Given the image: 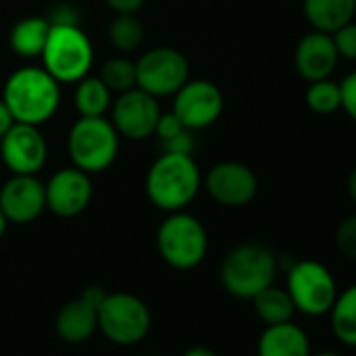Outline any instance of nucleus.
Here are the masks:
<instances>
[{
    "mask_svg": "<svg viewBox=\"0 0 356 356\" xmlns=\"http://www.w3.org/2000/svg\"><path fill=\"white\" fill-rule=\"evenodd\" d=\"M202 172L191 153L163 151L149 168L145 193L149 202L163 212L185 210L200 193Z\"/></svg>",
    "mask_w": 356,
    "mask_h": 356,
    "instance_id": "f257e3e1",
    "label": "nucleus"
},
{
    "mask_svg": "<svg viewBox=\"0 0 356 356\" xmlns=\"http://www.w3.org/2000/svg\"><path fill=\"white\" fill-rule=\"evenodd\" d=\"M3 101L15 122L42 126L59 109L61 86L44 67L26 65L9 76Z\"/></svg>",
    "mask_w": 356,
    "mask_h": 356,
    "instance_id": "f03ea898",
    "label": "nucleus"
},
{
    "mask_svg": "<svg viewBox=\"0 0 356 356\" xmlns=\"http://www.w3.org/2000/svg\"><path fill=\"white\" fill-rule=\"evenodd\" d=\"M279 270L277 256L260 243L233 248L220 264L222 287L237 300H252L275 283Z\"/></svg>",
    "mask_w": 356,
    "mask_h": 356,
    "instance_id": "7ed1b4c3",
    "label": "nucleus"
},
{
    "mask_svg": "<svg viewBox=\"0 0 356 356\" xmlns=\"http://www.w3.org/2000/svg\"><path fill=\"white\" fill-rule=\"evenodd\" d=\"M40 59L42 67L59 84H76L88 76L95 51L90 38L78 24L51 22V32Z\"/></svg>",
    "mask_w": 356,
    "mask_h": 356,
    "instance_id": "20e7f679",
    "label": "nucleus"
},
{
    "mask_svg": "<svg viewBox=\"0 0 356 356\" xmlns=\"http://www.w3.org/2000/svg\"><path fill=\"white\" fill-rule=\"evenodd\" d=\"M67 151L76 168L86 174H99L115 161L120 151V134L111 120H105V115H80V120H76L70 128Z\"/></svg>",
    "mask_w": 356,
    "mask_h": 356,
    "instance_id": "39448f33",
    "label": "nucleus"
},
{
    "mask_svg": "<svg viewBox=\"0 0 356 356\" xmlns=\"http://www.w3.org/2000/svg\"><path fill=\"white\" fill-rule=\"evenodd\" d=\"M157 250L165 264L178 270L200 266L208 254L206 227L183 210L170 212L157 229Z\"/></svg>",
    "mask_w": 356,
    "mask_h": 356,
    "instance_id": "423d86ee",
    "label": "nucleus"
},
{
    "mask_svg": "<svg viewBox=\"0 0 356 356\" xmlns=\"http://www.w3.org/2000/svg\"><path fill=\"white\" fill-rule=\"evenodd\" d=\"M287 293L298 312L306 316H325L329 314L335 298L337 283L333 273L318 260H300L293 262L287 270Z\"/></svg>",
    "mask_w": 356,
    "mask_h": 356,
    "instance_id": "0eeeda50",
    "label": "nucleus"
},
{
    "mask_svg": "<svg viewBox=\"0 0 356 356\" xmlns=\"http://www.w3.org/2000/svg\"><path fill=\"white\" fill-rule=\"evenodd\" d=\"M151 327V312L147 304L126 291L105 293L103 302L99 304V331L118 343V346H132L138 343Z\"/></svg>",
    "mask_w": 356,
    "mask_h": 356,
    "instance_id": "6e6552de",
    "label": "nucleus"
},
{
    "mask_svg": "<svg viewBox=\"0 0 356 356\" xmlns=\"http://www.w3.org/2000/svg\"><path fill=\"white\" fill-rule=\"evenodd\" d=\"M189 80L187 57L170 47L143 53L136 61V86L155 99L170 97Z\"/></svg>",
    "mask_w": 356,
    "mask_h": 356,
    "instance_id": "1a4fd4ad",
    "label": "nucleus"
},
{
    "mask_svg": "<svg viewBox=\"0 0 356 356\" xmlns=\"http://www.w3.org/2000/svg\"><path fill=\"white\" fill-rule=\"evenodd\" d=\"M172 97V113L187 130H204L212 126L225 109V97L210 80H187Z\"/></svg>",
    "mask_w": 356,
    "mask_h": 356,
    "instance_id": "9d476101",
    "label": "nucleus"
},
{
    "mask_svg": "<svg viewBox=\"0 0 356 356\" xmlns=\"http://www.w3.org/2000/svg\"><path fill=\"white\" fill-rule=\"evenodd\" d=\"M111 124L120 136L130 140H145L153 136L161 115L159 103L153 95L136 88L120 92L111 101Z\"/></svg>",
    "mask_w": 356,
    "mask_h": 356,
    "instance_id": "9b49d317",
    "label": "nucleus"
},
{
    "mask_svg": "<svg viewBox=\"0 0 356 356\" xmlns=\"http://www.w3.org/2000/svg\"><path fill=\"white\" fill-rule=\"evenodd\" d=\"M206 191L225 208H241L256 197L258 178L254 170L241 161H220L206 174Z\"/></svg>",
    "mask_w": 356,
    "mask_h": 356,
    "instance_id": "f8f14e48",
    "label": "nucleus"
},
{
    "mask_svg": "<svg viewBox=\"0 0 356 356\" xmlns=\"http://www.w3.org/2000/svg\"><path fill=\"white\" fill-rule=\"evenodd\" d=\"M47 155L49 147L38 126L15 122L0 138V157L13 174H38Z\"/></svg>",
    "mask_w": 356,
    "mask_h": 356,
    "instance_id": "ddd939ff",
    "label": "nucleus"
},
{
    "mask_svg": "<svg viewBox=\"0 0 356 356\" xmlns=\"http://www.w3.org/2000/svg\"><path fill=\"white\" fill-rule=\"evenodd\" d=\"M47 210L59 218H74L82 214L92 200L90 174L72 165L57 170L44 185Z\"/></svg>",
    "mask_w": 356,
    "mask_h": 356,
    "instance_id": "4468645a",
    "label": "nucleus"
},
{
    "mask_svg": "<svg viewBox=\"0 0 356 356\" xmlns=\"http://www.w3.org/2000/svg\"><path fill=\"white\" fill-rule=\"evenodd\" d=\"M0 210L13 225L34 222L47 210L44 183L36 174H13L0 189Z\"/></svg>",
    "mask_w": 356,
    "mask_h": 356,
    "instance_id": "2eb2a0df",
    "label": "nucleus"
},
{
    "mask_svg": "<svg viewBox=\"0 0 356 356\" xmlns=\"http://www.w3.org/2000/svg\"><path fill=\"white\" fill-rule=\"evenodd\" d=\"M105 289L92 285L82 291L78 300L67 302L55 321L57 333L70 343H82L99 329V304L105 298Z\"/></svg>",
    "mask_w": 356,
    "mask_h": 356,
    "instance_id": "dca6fc26",
    "label": "nucleus"
},
{
    "mask_svg": "<svg viewBox=\"0 0 356 356\" xmlns=\"http://www.w3.org/2000/svg\"><path fill=\"white\" fill-rule=\"evenodd\" d=\"M337 61L339 55L331 34L312 30L306 36H302V40L296 47V70L306 82L329 78Z\"/></svg>",
    "mask_w": 356,
    "mask_h": 356,
    "instance_id": "f3484780",
    "label": "nucleus"
},
{
    "mask_svg": "<svg viewBox=\"0 0 356 356\" xmlns=\"http://www.w3.org/2000/svg\"><path fill=\"white\" fill-rule=\"evenodd\" d=\"M258 356H310V337L293 321L266 325L258 339Z\"/></svg>",
    "mask_w": 356,
    "mask_h": 356,
    "instance_id": "a211bd4d",
    "label": "nucleus"
},
{
    "mask_svg": "<svg viewBox=\"0 0 356 356\" xmlns=\"http://www.w3.org/2000/svg\"><path fill=\"white\" fill-rule=\"evenodd\" d=\"M304 17L316 32L333 34L356 15V0H304Z\"/></svg>",
    "mask_w": 356,
    "mask_h": 356,
    "instance_id": "6ab92c4d",
    "label": "nucleus"
},
{
    "mask_svg": "<svg viewBox=\"0 0 356 356\" xmlns=\"http://www.w3.org/2000/svg\"><path fill=\"white\" fill-rule=\"evenodd\" d=\"M51 32V22L47 17H24L17 22L9 34V44L15 55L24 59H36L42 55L47 38Z\"/></svg>",
    "mask_w": 356,
    "mask_h": 356,
    "instance_id": "aec40b11",
    "label": "nucleus"
},
{
    "mask_svg": "<svg viewBox=\"0 0 356 356\" xmlns=\"http://www.w3.org/2000/svg\"><path fill=\"white\" fill-rule=\"evenodd\" d=\"M331 329L337 341L356 348V283L337 291V298L329 310Z\"/></svg>",
    "mask_w": 356,
    "mask_h": 356,
    "instance_id": "412c9836",
    "label": "nucleus"
},
{
    "mask_svg": "<svg viewBox=\"0 0 356 356\" xmlns=\"http://www.w3.org/2000/svg\"><path fill=\"white\" fill-rule=\"evenodd\" d=\"M252 304H254L256 316L264 325L287 323L296 314V306H293L287 289H281V287H275V285H268L258 296H254L252 298Z\"/></svg>",
    "mask_w": 356,
    "mask_h": 356,
    "instance_id": "4be33fe9",
    "label": "nucleus"
},
{
    "mask_svg": "<svg viewBox=\"0 0 356 356\" xmlns=\"http://www.w3.org/2000/svg\"><path fill=\"white\" fill-rule=\"evenodd\" d=\"M111 90L103 84L99 76H84L80 82H76V109L84 118H97L105 115L111 107Z\"/></svg>",
    "mask_w": 356,
    "mask_h": 356,
    "instance_id": "5701e85b",
    "label": "nucleus"
},
{
    "mask_svg": "<svg viewBox=\"0 0 356 356\" xmlns=\"http://www.w3.org/2000/svg\"><path fill=\"white\" fill-rule=\"evenodd\" d=\"M143 36H145V28L136 17V13H115V19L109 26V40L118 51L130 53L138 49Z\"/></svg>",
    "mask_w": 356,
    "mask_h": 356,
    "instance_id": "b1692460",
    "label": "nucleus"
},
{
    "mask_svg": "<svg viewBox=\"0 0 356 356\" xmlns=\"http://www.w3.org/2000/svg\"><path fill=\"white\" fill-rule=\"evenodd\" d=\"M99 78L115 95L136 88V61H132L128 57H113V59L105 61Z\"/></svg>",
    "mask_w": 356,
    "mask_h": 356,
    "instance_id": "393cba45",
    "label": "nucleus"
},
{
    "mask_svg": "<svg viewBox=\"0 0 356 356\" xmlns=\"http://www.w3.org/2000/svg\"><path fill=\"white\" fill-rule=\"evenodd\" d=\"M306 105L318 115H329L341 107V92L339 84L333 82L331 78L310 82L306 90Z\"/></svg>",
    "mask_w": 356,
    "mask_h": 356,
    "instance_id": "a878e982",
    "label": "nucleus"
},
{
    "mask_svg": "<svg viewBox=\"0 0 356 356\" xmlns=\"http://www.w3.org/2000/svg\"><path fill=\"white\" fill-rule=\"evenodd\" d=\"M335 248L339 254L352 262H356V214L343 218L335 231Z\"/></svg>",
    "mask_w": 356,
    "mask_h": 356,
    "instance_id": "bb28decb",
    "label": "nucleus"
},
{
    "mask_svg": "<svg viewBox=\"0 0 356 356\" xmlns=\"http://www.w3.org/2000/svg\"><path fill=\"white\" fill-rule=\"evenodd\" d=\"M331 38H333L339 59L356 61V24L354 22H350L343 28H339L337 32H333Z\"/></svg>",
    "mask_w": 356,
    "mask_h": 356,
    "instance_id": "cd10ccee",
    "label": "nucleus"
},
{
    "mask_svg": "<svg viewBox=\"0 0 356 356\" xmlns=\"http://www.w3.org/2000/svg\"><path fill=\"white\" fill-rule=\"evenodd\" d=\"M185 130H187V128L183 126V122L178 120L172 111H168V113H161V115H159L153 134H157L159 140L165 143V140H170V138H174V136H178V134H183Z\"/></svg>",
    "mask_w": 356,
    "mask_h": 356,
    "instance_id": "c85d7f7f",
    "label": "nucleus"
},
{
    "mask_svg": "<svg viewBox=\"0 0 356 356\" xmlns=\"http://www.w3.org/2000/svg\"><path fill=\"white\" fill-rule=\"evenodd\" d=\"M339 92H341V107L354 122H356V72L348 74L339 82Z\"/></svg>",
    "mask_w": 356,
    "mask_h": 356,
    "instance_id": "c756f323",
    "label": "nucleus"
},
{
    "mask_svg": "<svg viewBox=\"0 0 356 356\" xmlns=\"http://www.w3.org/2000/svg\"><path fill=\"white\" fill-rule=\"evenodd\" d=\"M161 145H163V151H170V153H191L193 147H195L191 130H185L183 134H178V136H174V138H170V140H165Z\"/></svg>",
    "mask_w": 356,
    "mask_h": 356,
    "instance_id": "7c9ffc66",
    "label": "nucleus"
},
{
    "mask_svg": "<svg viewBox=\"0 0 356 356\" xmlns=\"http://www.w3.org/2000/svg\"><path fill=\"white\" fill-rule=\"evenodd\" d=\"M105 5L115 13H138L145 0H105Z\"/></svg>",
    "mask_w": 356,
    "mask_h": 356,
    "instance_id": "2f4dec72",
    "label": "nucleus"
},
{
    "mask_svg": "<svg viewBox=\"0 0 356 356\" xmlns=\"http://www.w3.org/2000/svg\"><path fill=\"white\" fill-rule=\"evenodd\" d=\"M15 124V118L11 115V111H9V107L5 105V101L0 99V138H3L7 132H9V128Z\"/></svg>",
    "mask_w": 356,
    "mask_h": 356,
    "instance_id": "473e14b6",
    "label": "nucleus"
},
{
    "mask_svg": "<svg viewBox=\"0 0 356 356\" xmlns=\"http://www.w3.org/2000/svg\"><path fill=\"white\" fill-rule=\"evenodd\" d=\"M183 356H218V354L214 350H210L208 346H193Z\"/></svg>",
    "mask_w": 356,
    "mask_h": 356,
    "instance_id": "72a5a7b5",
    "label": "nucleus"
},
{
    "mask_svg": "<svg viewBox=\"0 0 356 356\" xmlns=\"http://www.w3.org/2000/svg\"><path fill=\"white\" fill-rule=\"evenodd\" d=\"M348 193H350V200L356 204V168L348 176Z\"/></svg>",
    "mask_w": 356,
    "mask_h": 356,
    "instance_id": "f704fd0d",
    "label": "nucleus"
},
{
    "mask_svg": "<svg viewBox=\"0 0 356 356\" xmlns=\"http://www.w3.org/2000/svg\"><path fill=\"white\" fill-rule=\"evenodd\" d=\"M7 227H9V220H7V216L3 214V210H0V237H3V235L7 233Z\"/></svg>",
    "mask_w": 356,
    "mask_h": 356,
    "instance_id": "c9c22d12",
    "label": "nucleus"
},
{
    "mask_svg": "<svg viewBox=\"0 0 356 356\" xmlns=\"http://www.w3.org/2000/svg\"><path fill=\"white\" fill-rule=\"evenodd\" d=\"M310 356H341V354H339V352H335V350H321V352L310 354Z\"/></svg>",
    "mask_w": 356,
    "mask_h": 356,
    "instance_id": "e433bc0d",
    "label": "nucleus"
}]
</instances>
